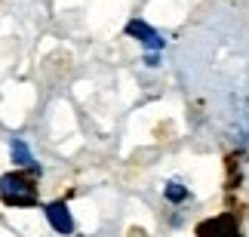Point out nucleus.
<instances>
[{
	"label": "nucleus",
	"mask_w": 249,
	"mask_h": 237,
	"mask_svg": "<svg viewBox=\"0 0 249 237\" xmlns=\"http://www.w3.org/2000/svg\"><path fill=\"white\" fill-rule=\"evenodd\" d=\"M126 34H129V37H136V40L145 46L148 53H160V50L166 46L163 37H160L148 22H142V18H132V22H126Z\"/></svg>",
	"instance_id": "f03ea898"
},
{
	"label": "nucleus",
	"mask_w": 249,
	"mask_h": 237,
	"mask_svg": "<svg viewBox=\"0 0 249 237\" xmlns=\"http://www.w3.org/2000/svg\"><path fill=\"white\" fill-rule=\"evenodd\" d=\"M0 201H3L6 206H34L37 203V182H34V176L22 173V169L0 176Z\"/></svg>",
	"instance_id": "f257e3e1"
},
{
	"label": "nucleus",
	"mask_w": 249,
	"mask_h": 237,
	"mask_svg": "<svg viewBox=\"0 0 249 237\" xmlns=\"http://www.w3.org/2000/svg\"><path fill=\"white\" fill-rule=\"evenodd\" d=\"M145 62L151 65V68H157V62H160V55H157V53H148V55H145Z\"/></svg>",
	"instance_id": "0eeeda50"
},
{
	"label": "nucleus",
	"mask_w": 249,
	"mask_h": 237,
	"mask_svg": "<svg viewBox=\"0 0 249 237\" xmlns=\"http://www.w3.org/2000/svg\"><path fill=\"white\" fill-rule=\"evenodd\" d=\"M163 197H166L169 203H185L191 194H188V188H185V185H178V182H169V185L163 188Z\"/></svg>",
	"instance_id": "423d86ee"
},
{
	"label": "nucleus",
	"mask_w": 249,
	"mask_h": 237,
	"mask_svg": "<svg viewBox=\"0 0 249 237\" xmlns=\"http://www.w3.org/2000/svg\"><path fill=\"white\" fill-rule=\"evenodd\" d=\"M46 222L53 225L55 234H71L74 231V216H71V210H68V203H65V201L46 203Z\"/></svg>",
	"instance_id": "7ed1b4c3"
},
{
	"label": "nucleus",
	"mask_w": 249,
	"mask_h": 237,
	"mask_svg": "<svg viewBox=\"0 0 249 237\" xmlns=\"http://www.w3.org/2000/svg\"><path fill=\"white\" fill-rule=\"evenodd\" d=\"M197 234L200 237H240V228H237L234 216H218V219L200 225Z\"/></svg>",
	"instance_id": "20e7f679"
},
{
	"label": "nucleus",
	"mask_w": 249,
	"mask_h": 237,
	"mask_svg": "<svg viewBox=\"0 0 249 237\" xmlns=\"http://www.w3.org/2000/svg\"><path fill=\"white\" fill-rule=\"evenodd\" d=\"M9 154H13V164L18 169H34V173H37V160L31 154V148L25 145V139H13V142H9Z\"/></svg>",
	"instance_id": "39448f33"
}]
</instances>
